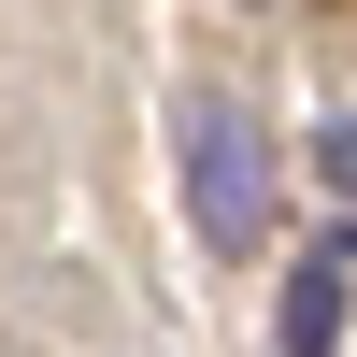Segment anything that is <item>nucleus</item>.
<instances>
[{"label": "nucleus", "instance_id": "obj_1", "mask_svg": "<svg viewBox=\"0 0 357 357\" xmlns=\"http://www.w3.org/2000/svg\"><path fill=\"white\" fill-rule=\"evenodd\" d=\"M172 158H186V229L215 257H257V243H272V143H257L243 100H186Z\"/></svg>", "mask_w": 357, "mask_h": 357}, {"label": "nucleus", "instance_id": "obj_3", "mask_svg": "<svg viewBox=\"0 0 357 357\" xmlns=\"http://www.w3.org/2000/svg\"><path fill=\"white\" fill-rule=\"evenodd\" d=\"M314 158H329V186L357 200V114H329V143H314Z\"/></svg>", "mask_w": 357, "mask_h": 357}, {"label": "nucleus", "instance_id": "obj_2", "mask_svg": "<svg viewBox=\"0 0 357 357\" xmlns=\"http://www.w3.org/2000/svg\"><path fill=\"white\" fill-rule=\"evenodd\" d=\"M343 272H357V257H329V243L286 272V301H272V343H286V357H329V343H343Z\"/></svg>", "mask_w": 357, "mask_h": 357}]
</instances>
